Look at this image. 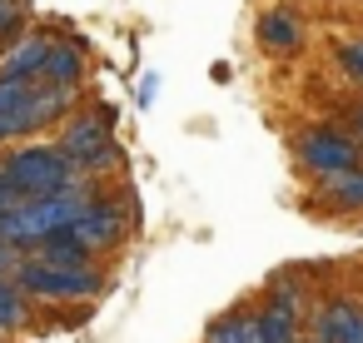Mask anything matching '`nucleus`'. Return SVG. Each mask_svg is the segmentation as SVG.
Returning <instances> with one entry per match:
<instances>
[{
	"instance_id": "11",
	"label": "nucleus",
	"mask_w": 363,
	"mask_h": 343,
	"mask_svg": "<svg viewBox=\"0 0 363 343\" xmlns=\"http://www.w3.org/2000/svg\"><path fill=\"white\" fill-rule=\"evenodd\" d=\"M199 343H259V303L224 308L219 318H209V323H204Z\"/></svg>"
},
{
	"instance_id": "8",
	"label": "nucleus",
	"mask_w": 363,
	"mask_h": 343,
	"mask_svg": "<svg viewBox=\"0 0 363 343\" xmlns=\"http://www.w3.org/2000/svg\"><path fill=\"white\" fill-rule=\"evenodd\" d=\"M55 30L50 26H40V30H30L21 45H11L6 55H0V80H40L45 75V60H50V50H55Z\"/></svg>"
},
{
	"instance_id": "13",
	"label": "nucleus",
	"mask_w": 363,
	"mask_h": 343,
	"mask_svg": "<svg viewBox=\"0 0 363 343\" xmlns=\"http://www.w3.org/2000/svg\"><path fill=\"white\" fill-rule=\"evenodd\" d=\"M264 303H274V308L289 313V318H303V313H308V293H303V283L289 279V274H279V279L264 283Z\"/></svg>"
},
{
	"instance_id": "12",
	"label": "nucleus",
	"mask_w": 363,
	"mask_h": 343,
	"mask_svg": "<svg viewBox=\"0 0 363 343\" xmlns=\"http://www.w3.org/2000/svg\"><path fill=\"white\" fill-rule=\"evenodd\" d=\"M26 259H40V264H50V269H90V264H105V259H95L75 234H55V239H45L35 254H26Z\"/></svg>"
},
{
	"instance_id": "6",
	"label": "nucleus",
	"mask_w": 363,
	"mask_h": 343,
	"mask_svg": "<svg viewBox=\"0 0 363 343\" xmlns=\"http://www.w3.org/2000/svg\"><path fill=\"white\" fill-rule=\"evenodd\" d=\"M70 234H75V239H80V244L95 254V259H105L110 249H120V244L135 234V224H130V214H125V204H120V199L100 194V199L85 209V219H80Z\"/></svg>"
},
{
	"instance_id": "17",
	"label": "nucleus",
	"mask_w": 363,
	"mask_h": 343,
	"mask_svg": "<svg viewBox=\"0 0 363 343\" xmlns=\"http://www.w3.org/2000/svg\"><path fill=\"white\" fill-rule=\"evenodd\" d=\"M155 100H160V70H145L140 85H135V105L140 110H155Z\"/></svg>"
},
{
	"instance_id": "10",
	"label": "nucleus",
	"mask_w": 363,
	"mask_h": 343,
	"mask_svg": "<svg viewBox=\"0 0 363 343\" xmlns=\"http://www.w3.org/2000/svg\"><path fill=\"white\" fill-rule=\"evenodd\" d=\"M254 40H259L269 55H289V50L303 45V21H298L289 6H274V11H264V16L254 21Z\"/></svg>"
},
{
	"instance_id": "4",
	"label": "nucleus",
	"mask_w": 363,
	"mask_h": 343,
	"mask_svg": "<svg viewBox=\"0 0 363 343\" xmlns=\"http://www.w3.org/2000/svg\"><path fill=\"white\" fill-rule=\"evenodd\" d=\"M16 283L30 303H45V308H70V303H95L105 288H110V269L105 264H90V269H50L40 259H21L16 269Z\"/></svg>"
},
{
	"instance_id": "19",
	"label": "nucleus",
	"mask_w": 363,
	"mask_h": 343,
	"mask_svg": "<svg viewBox=\"0 0 363 343\" xmlns=\"http://www.w3.org/2000/svg\"><path fill=\"white\" fill-rule=\"evenodd\" d=\"M21 259H26L21 249H11L6 239H0V274H16V269H21Z\"/></svg>"
},
{
	"instance_id": "2",
	"label": "nucleus",
	"mask_w": 363,
	"mask_h": 343,
	"mask_svg": "<svg viewBox=\"0 0 363 343\" xmlns=\"http://www.w3.org/2000/svg\"><path fill=\"white\" fill-rule=\"evenodd\" d=\"M115 130H120V125H110V120L95 110V100L80 105V110L55 130V145L70 154V164L80 169L85 184H100V189H105V179L125 169V150H120Z\"/></svg>"
},
{
	"instance_id": "21",
	"label": "nucleus",
	"mask_w": 363,
	"mask_h": 343,
	"mask_svg": "<svg viewBox=\"0 0 363 343\" xmlns=\"http://www.w3.org/2000/svg\"><path fill=\"white\" fill-rule=\"evenodd\" d=\"M353 130H358V140H363V105L353 110Z\"/></svg>"
},
{
	"instance_id": "3",
	"label": "nucleus",
	"mask_w": 363,
	"mask_h": 343,
	"mask_svg": "<svg viewBox=\"0 0 363 343\" xmlns=\"http://www.w3.org/2000/svg\"><path fill=\"white\" fill-rule=\"evenodd\" d=\"M0 179L26 199H50V194L75 189L80 169L70 164V154L55 140H26V145H11L0 154Z\"/></svg>"
},
{
	"instance_id": "1",
	"label": "nucleus",
	"mask_w": 363,
	"mask_h": 343,
	"mask_svg": "<svg viewBox=\"0 0 363 343\" xmlns=\"http://www.w3.org/2000/svg\"><path fill=\"white\" fill-rule=\"evenodd\" d=\"M100 194H105L100 184H85V179H80V184H75V189H65V194H50V199H26L11 219H0V239H6L11 249H21V254H35L45 239L70 234Z\"/></svg>"
},
{
	"instance_id": "16",
	"label": "nucleus",
	"mask_w": 363,
	"mask_h": 343,
	"mask_svg": "<svg viewBox=\"0 0 363 343\" xmlns=\"http://www.w3.org/2000/svg\"><path fill=\"white\" fill-rule=\"evenodd\" d=\"M323 194H328L338 209H363V169H348V174L323 179Z\"/></svg>"
},
{
	"instance_id": "20",
	"label": "nucleus",
	"mask_w": 363,
	"mask_h": 343,
	"mask_svg": "<svg viewBox=\"0 0 363 343\" xmlns=\"http://www.w3.org/2000/svg\"><path fill=\"white\" fill-rule=\"evenodd\" d=\"M209 80H214V85H229V65L214 60V65H209Z\"/></svg>"
},
{
	"instance_id": "14",
	"label": "nucleus",
	"mask_w": 363,
	"mask_h": 343,
	"mask_svg": "<svg viewBox=\"0 0 363 343\" xmlns=\"http://www.w3.org/2000/svg\"><path fill=\"white\" fill-rule=\"evenodd\" d=\"M30 35V0H0V55Z\"/></svg>"
},
{
	"instance_id": "18",
	"label": "nucleus",
	"mask_w": 363,
	"mask_h": 343,
	"mask_svg": "<svg viewBox=\"0 0 363 343\" xmlns=\"http://www.w3.org/2000/svg\"><path fill=\"white\" fill-rule=\"evenodd\" d=\"M21 204H26V194H16V189H11L6 179H0V219H11V214H16Z\"/></svg>"
},
{
	"instance_id": "15",
	"label": "nucleus",
	"mask_w": 363,
	"mask_h": 343,
	"mask_svg": "<svg viewBox=\"0 0 363 343\" xmlns=\"http://www.w3.org/2000/svg\"><path fill=\"white\" fill-rule=\"evenodd\" d=\"M259 343H303L298 338V318H289V313H279L274 303L259 298Z\"/></svg>"
},
{
	"instance_id": "5",
	"label": "nucleus",
	"mask_w": 363,
	"mask_h": 343,
	"mask_svg": "<svg viewBox=\"0 0 363 343\" xmlns=\"http://www.w3.org/2000/svg\"><path fill=\"white\" fill-rule=\"evenodd\" d=\"M294 159H298L308 174H318V179H333V174L363 169V164H358V159H363L358 140L343 135V130H333V125H313V130H303V135L294 140Z\"/></svg>"
},
{
	"instance_id": "9",
	"label": "nucleus",
	"mask_w": 363,
	"mask_h": 343,
	"mask_svg": "<svg viewBox=\"0 0 363 343\" xmlns=\"http://www.w3.org/2000/svg\"><path fill=\"white\" fill-rule=\"evenodd\" d=\"M313 343H363V303L328 298L313 308Z\"/></svg>"
},
{
	"instance_id": "7",
	"label": "nucleus",
	"mask_w": 363,
	"mask_h": 343,
	"mask_svg": "<svg viewBox=\"0 0 363 343\" xmlns=\"http://www.w3.org/2000/svg\"><path fill=\"white\" fill-rule=\"evenodd\" d=\"M40 80L65 85V90H85V85H90V40H85L80 30L60 35L55 50H50V60H45V75H40Z\"/></svg>"
}]
</instances>
